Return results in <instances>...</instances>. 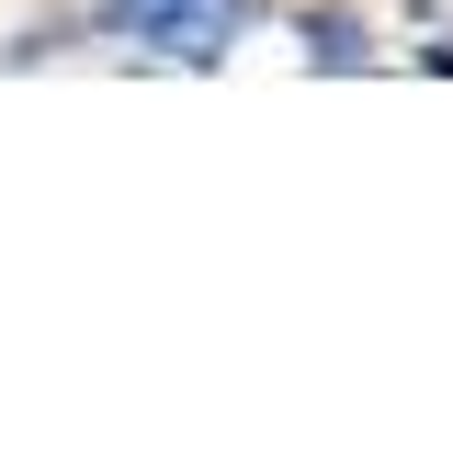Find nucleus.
Wrapping results in <instances>:
<instances>
[{"instance_id":"obj_2","label":"nucleus","mask_w":453,"mask_h":453,"mask_svg":"<svg viewBox=\"0 0 453 453\" xmlns=\"http://www.w3.org/2000/svg\"><path fill=\"white\" fill-rule=\"evenodd\" d=\"M306 57H318V68H363V23H351V12H318V23H306Z\"/></svg>"},{"instance_id":"obj_1","label":"nucleus","mask_w":453,"mask_h":453,"mask_svg":"<svg viewBox=\"0 0 453 453\" xmlns=\"http://www.w3.org/2000/svg\"><path fill=\"white\" fill-rule=\"evenodd\" d=\"M103 23H125L136 46L159 57H226V35H238V0H103Z\"/></svg>"}]
</instances>
